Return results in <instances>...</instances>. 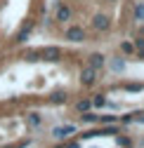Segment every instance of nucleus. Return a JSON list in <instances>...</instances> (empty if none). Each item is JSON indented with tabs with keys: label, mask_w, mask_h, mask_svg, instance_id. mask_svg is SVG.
I'll return each mask as SVG.
<instances>
[{
	"label": "nucleus",
	"mask_w": 144,
	"mask_h": 148,
	"mask_svg": "<svg viewBox=\"0 0 144 148\" xmlns=\"http://www.w3.org/2000/svg\"><path fill=\"white\" fill-rule=\"evenodd\" d=\"M116 141H118V146H123V148H128V146H130V141L125 139V136H116Z\"/></svg>",
	"instance_id": "6ab92c4d"
},
{
	"label": "nucleus",
	"mask_w": 144,
	"mask_h": 148,
	"mask_svg": "<svg viewBox=\"0 0 144 148\" xmlns=\"http://www.w3.org/2000/svg\"><path fill=\"white\" fill-rule=\"evenodd\" d=\"M71 132H76V127L73 125H64V127H55V129H52V136H55V139H64Z\"/></svg>",
	"instance_id": "7ed1b4c3"
},
{
	"label": "nucleus",
	"mask_w": 144,
	"mask_h": 148,
	"mask_svg": "<svg viewBox=\"0 0 144 148\" xmlns=\"http://www.w3.org/2000/svg\"><path fill=\"white\" fill-rule=\"evenodd\" d=\"M135 120H137V122H144V115H137Z\"/></svg>",
	"instance_id": "b1692460"
},
{
	"label": "nucleus",
	"mask_w": 144,
	"mask_h": 148,
	"mask_svg": "<svg viewBox=\"0 0 144 148\" xmlns=\"http://www.w3.org/2000/svg\"><path fill=\"white\" fill-rule=\"evenodd\" d=\"M97 120H99L102 125H114L118 118H116V115H97Z\"/></svg>",
	"instance_id": "423d86ee"
},
{
	"label": "nucleus",
	"mask_w": 144,
	"mask_h": 148,
	"mask_svg": "<svg viewBox=\"0 0 144 148\" xmlns=\"http://www.w3.org/2000/svg\"><path fill=\"white\" fill-rule=\"evenodd\" d=\"M92 103H95V106H104V103H106V99H104L102 94H97V97L92 99Z\"/></svg>",
	"instance_id": "a211bd4d"
},
{
	"label": "nucleus",
	"mask_w": 144,
	"mask_h": 148,
	"mask_svg": "<svg viewBox=\"0 0 144 148\" xmlns=\"http://www.w3.org/2000/svg\"><path fill=\"white\" fill-rule=\"evenodd\" d=\"M111 68L118 73V71H123V68H125V61H123V59H114V61H111Z\"/></svg>",
	"instance_id": "9d476101"
},
{
	"label": "nucleus",
	"mask_w": 144,
	"mask_h": 148,
	"mask_svg": "<svg viewBox=\"0 0 144 148\" xmlns=\"http://www.w3.org/2000/svg\"><path fill=\"white\" fill-rule=\"evenodd\" d=\"M50 99H52V103H64L66 101V94H64V92H55Z\"/></svg>",
	"instance_id": "0eeeda50"
},
{
	"label": "nucleus",
	"mask_w": 144,
	"mask_h": 148,
	"mask_svg": "<svg viewBox=\"0 0 144 148\" xmlns=\"http://www.w3.org/2000/svg\"><path fill=\"white\" fill-rule=\"evenodd\" d=\"M83 122H97V115H95V113H87V110H85V113H83Z\"/></svg>",
	"instance_id": "ddd939ff"
},
{
	"label": "nucleus",
	"mask_w": 144,
	"mask_h": 148,
	"mask_svg": "<svg viewBox=\"0 0 144 148\" xmlns=\"http://www.w3.org/2000/svg\"><path fill=\"white\" fill-rule=\"evenodd\" d=\"M116 132H118L116 127H102V132H99V134H102V136H114Z\"/></svg>",
	"instance_id": "f8f14e48"
},
{
	"label": "nucleus",
	"mask_w": 144,
	"mask_h": 148,
	"mask_svg": "<svg viewBox=\"0 0 144 148\" xmlns=\"http://www.w3.org/2000/svg\"><path fill=\"white\" fill-rule=\"evenodd\" d=\"M95 75H97V71L87 66V68H83V73H80V82H83V85H92V82H95Z\"/></svg>",
	"instance_id": "20e7f679"
},
{
	"label": "nucleus",
	"mask_w": 144,
	"mask_h": 148,
	"mask_svg": "<svg viewBox=\"0 0 144 148\" xmlns=\"http://www.w3.org/2000/svg\"><path fill=\"white\" fill-rule=\"evenodd\" d=\"M104 61H106V57H102V54H92V57H90V68H102L104 66Z\"/></svg>",
	"instance_id": "39448f33"
},
{
	"label": "nucleus",
	"mask_w": 144,
	"mask_h": 148,
	"mask_svg": "<svg viewBox=\"0 0 144 148\" xmlns=\"http://www.w3.org/2000/svg\"><path fill=\"white\" fill-rule=\"evenodd\" d=\"M69 14H71V12H69V7H59L57 19H59V21H66V19H69Z\"/></svg>",
	"instance_id": "1a4fd4ad"
},
{
	"label": "nucleus",
	"mask_w": 144,
	"mask_h": 148,
	"mask_svg": "<svg viewBox=\"0 0 144 148\" xmlns=\"http://www.w3.org/2000/svg\"><path fill=\"white\" fill-rule=\"evenodd\" d=\"M125 89H128V92H142V82L139 85H135V82L132 85H125Z\"/></svg>",
	"instance_id": "dca6fc26"
},
{
	"label": "nucleus",
	"mask_w": 144,
	"mask_h": 148,
	"mask_svg": "<svg viewBox=\"0 0 144 148\" xmlns=\"http://www.w3.org/2000/svg\"><path fill=\"white\" fill-rule=\"evenodd\" d=\"M66 40H71V42H80V40H85V31L83 28H69L66 31Z\"/></svg>",
	"instance_id": "f03ea898"
},
{
	"label": "nucleus",
	"mask_w": 144,
	"mask_h": 148,
	"mask_svg": "<svg viewBox=\"0 0 144 148\" xmlns=\"http://www.w3.org/2000/svg\"><path fill=\"white\" fill-rule=\"evenodd\" d=\"M109 21H106V16H95V28H106Z\"/></svg>",
	"instance_id": "6e6552de"
},
{
	"label": "nucleus",
	"mask_w": 144,
	"mask_h": 148,
	"mask_svg": "<svg viewBox=\"0 0 144 148\" xmlns=\"http://www.w3.org/2000/svg\"><path fill=\"white\" fill-rule=\"evenodd\" d=\"M123 52H132V45L130 42H123Z\"/></svg>",
	"instance_id": "412c9836"
},
{
	"label": "nucleus",
	"mask_w": 144,
	"mask_h": 148,
	"mask_svg": "<svg viewBox=\"0 0 144 148\" xmlns=\"http://www.w3.org/2000/svg\"><path fill=\"white\" fill-rule=\"evenodd\" d=\"M135 14H137V19H144V5H139V7L135 10Z\"/></svg>",
	"instance_id": "aec40b11"
},
{
	"label": "nucleus",
	"mask_w": 144,
	"mask_h": 148,
	"mask_svg": "<svg viewBox=\"0 0 144 148\" xmlns=\"http://www.w3.org/2000/svg\"><path fill=\"white\" fill-rule=\"evenodd\" d=\"M66 148H80V143H66Z\"/></svg>",
	"instance_id": "5701e85b"
},
{
	"label": "nucleus",
	"mask_w": 144,
	"mask_h": 148,
	"mask_svg": "<svg viewBox=\"0 0 144 148\" xmlns=\"http://www.w3.org/2000/svg\"><path fill=\"white\" fill-rule=\"evenodd\" d=\"M90 106H92V101H87V99L78 101V110H80V113H85V110H90Z\"/></svg>",
	"instance_id": "9b49d317"
},
{
	"label": "nucleus",
	"mask_w": 144,
	"mask_h": 148,
	"mask_svg": "<svg viewBox=\"0 0 144 148\" xmlns=\"http://www.w3.org/2000/svg\"><path fill=\"white\" fill-rule=\"evenodd\" d=\"M40 57H43L45 61H59V59H62V52H59V47H45Z\"/></svg>",
	"instance_id": "f257e3e1"
},
{
	"label": "nucleus",
	"mask_w": 144,
	"mask_h": 148,
	"mask_svg": "<svg viewBox=\"0 0 144 148\" xmlns=\"http://www.w3.org/2000/svg\"><path fill=\"white\" fill-rule=\"evenodd\" d=\"M137 54H139V57L144 59V40H142V38L137 40Z\"/></svg>",
	"instance_id": "f3484780"
},
{
	"label": "nucleus",
	"mask_w": 144,
	"mask_h": 148,
	"mask_svg": "<svg viewBox=\"0 0 144 148\" xmlns=\"http://www.w3.org/2000/svg\"><path fill=\"white\" fill-rule=\"evenodd\" d=\"M132 120H135V118H132V113H130V115H123V122H125V125H128V122H132Z\"/></svg>",
	"instance_id": "4be33fe9"
},
{
	"label": "nucleus",
	"mask_w": 144,
	"mask_h": 148,
	"mask_svg": "<svg viewBox=\"0 0 144 148\" xmlns=\"http://www.w3.org/2000/svg\"><path fill=\"white\" fill-rule=\"evenodd\" d=\"M28 122L31 125H40V115L38 113H28Z\"/></svg>",
	"instance_id": "4468645a"
},
{
	"label": "nucleus",
	"mask_w": 144,
	"mask_h": 148,
	"mask_svg": "<svg viewBox=\"0 0 144 148\" xmlns=\"http://www.w3.org/2000/svg\"><path fill=\"white\" fill-rule=\"evenodd\" d=\"M24 59H26V61H38V52H26Z\"/></svg>",
	"instance_id": "2eb2a0df"
}]
</instances>
